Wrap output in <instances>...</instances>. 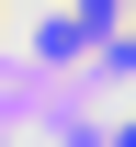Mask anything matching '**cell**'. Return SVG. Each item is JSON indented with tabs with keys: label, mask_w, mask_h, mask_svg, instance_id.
<instances>
[{
	"label": "cell",
	"mask_w": 136,
	"mask_h": 147,
	"mask_svg": "<svg viewBox=\"0 0 136 147\" xmlns=\"http://www.w3.org/2000/svg\"><path fill=\"white\" fill-rule=\"evenodd\" d=\"M125 147H136V125H125Z\"/></svg>",
	"instance_id": "6da1fadb"
}]
</instances>
